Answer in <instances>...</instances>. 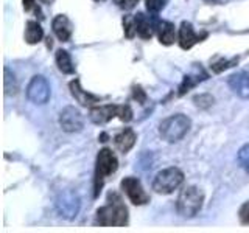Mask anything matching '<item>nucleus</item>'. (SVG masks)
Wrapping results in <instances>:
<instances>
[{
  "instance_id": "obj_1",
  "label": "nucleus",
  "mask_w": 249,
  "mask_h": 233,
  "mask_svg": "<svg viewBox=\"0 0 249 233\" xmlns=\"http://www.w3.org/2000/svg\"><path fill=\"white\" fill-rule=\"evenodd\" d=\"M107 204L97 210V224L101 227H123L128 224V208L124 207L119 193H107Z\"/></svg>"
},
{
  "instance_id": "obj_2",
  "label": "nucleus",
  "mask_w": 249,
  "mask_h": 233,
  "mask_svg": "<svg viewBox=\"0 0 249 233\" xmlns=\"http://www.w3.org/2000/svg\"><path fill=\"white\" fill-rule=\"evenodd\" d=\"M190 126H192V121L189 116L184 114H176V115L168 116V118H165L160 123L159 134L165 142L176 143L185 137Z\"/></svg>"
},
{
  "instance_id": "obj_3",
  "label": "nucleus",
  "mask_w": 249,
  "mask_h": 233,
  "mask_svg": "<svg viewBox=\"0 0 249 233\" xmlns=\"http://www.w3.org/2000/svg\"><path fill=\"white\" fill-rule=\"evenodd\" d=\"M204 202V193H202L198 186H185L181 190L176 200V210L182 217H193L198 215V212Z\"/></svg>"
},
{
  "instance_id": "obj_4",
  "label": "nucleus",
  "mask_w": 249,
  "mask_h": 233,
  "mask_svg": "<svg viewBox=\"0 0 249 233\" xmlns=\"http://www.w3.org/2000/svg\"><path fill=\"white\" fill-rule=\"evenodd\" d=\"M114 116H119L122 121H131L132 120V111L128 104L117 106V104H106L92 107L89 112V118L95 124H106L111 121Z\"/></svg>"
},
{
  "instance_id": "obj_5",
  "label": "nucleus",
  "mask_w": 249,
  "mask_h": 233,
  "mask_svg": "<svg viewBox=\"0 0 249 233\" xmlns=\"http://www.w3.org/2000/svg\"><path fill=\"white\" fill-rule=\"evenodd\" d=\"M184 182V173L176 166L159 171L153 181V190L159 194H170Z\"/></svg>"
},
{
  "instance_id": "obj_6",
  "label": "nucleus",
  "mask_w": 249,
  "mask_h": 233,
  "mask_svg": "<svg viewBox=\"0 0 249 233\" xmlns=\"http://www.w3.org/2000/svg\"><path fill=\"white\" fill-rule=\"evenodd\" d=\"M117 168H119V160H117L115 154L111 150H107V148L101 150L97 155V165H95V196H98L105 179L114 174Z\"/></svg>"
},
{
  "instance_id": "obj_7",
  "label": "nucleus",
  "mask_w": 249,
  "mask_h": 233,
  "mask_svg": "<svg viewBox=\"0 0 249 233\" xmlns=\"http://www.w3.org/2000/svg\"><path fill=\"white\" fill-rule=\"evenodd\" d=\"M58 213L66 217V219H75L78 212H80L81 200L75 190H62L58 193L56 200H54Z\"/></svg>"
},
{
  "instance_id": "obj_8",
  "label": "nucleus",
  "mask_w": 249,
  "mask_h": 233,
  "mask_svg": "<svg viewBox=\"0 0 249 233\" xmlns=\"http://www.w3.org/2000/svg\"><path fill=\"white\" fill-rule=\"evenodd\" d=\"M52 90H50V84L45 80L42 75H36L30 80L27 85V98L35 104H47L50 100Z\"/></svg>"
},
{
  "instance_id": "obj_9",
  "label": "nucleus",
  "mask_w": 249,
  "mask_h": 233,
  "mask_svg": "<svg viewBox=\"0 0 249 233\" xmlns=\"http://www.w3.org/2000/svg\"><path fill=\"white\" fill-rule=\"evenodd\" d=\"M120 185H122V190L124 191V194H126L128 199L134 205H145L150 202V196L146 194V191L143 190V186L137 177H131V176L124 177Z\"/></svg>"
},
{
  "instance_id": "obj_10",
  "label": "nucleus",
  "mask_w": 249,
  "mask_h": 233,
  "mask_svg": "<svg viewBox=\"0 0 249 233\" xmlns=\"http://www.w3.org/2000/svg\"><path fill=\"white\" fill-rule=\"evenodd\" d=\"M83 115L75 106H66L59 114V126L66 132H80L83 129Z\"/></svg>"
},
{
  "instance_id": "obj_11",
  "label": "nucleus",
  "mask_w": 249,
  "mask_h": 233,
  "mask_svg": "<svg viewBox=\"0 0 249 233\" xmlns=\"http://www.w3.org/2000/svg\"><path fill=\"white\" fill-rule=\"evenodd\" d=\"M134 22H136V30L137 34L142 39H151L154 31L158 30V19H156V14L153 16H146L143 13H137L134 16Z\"/></svg>"
},
{
  "instance_id": "obj_12",
  "label": "nucleus",
  "mask_w": 249,
  "mask_h": 233,
  "mask_svg": "<svg viewBox=\"0 0 249 233\" xmlns=\"http://www.w3.org/2000/svg\"><path fill=\"white\" fill-rule=\"evenodd\" d=\"M206 36H207L206 33H202L201 36L196 34V33H195V28H193L192 23L184 20L181 23V28H179V45H181L182 50H189L195 44L201 42Z\"/></svg>"
},
{
  "instance_id": "obj_13",
  "label": "nucleus",
  "mask_w": 249,
  "mask_h": 233,
  "mask_svg": "<svg viewBox=\"0 0 249 233\" xmlns=\"http://www.w3.org/2000/svg\"><path fill=\"white\" fill-rule=\"evenodd\" d=\"M69 87H70V92H72V95H73V98L80 103L81 106H84V107H88V106H93V104H97V103H100L101 100V97H98V95H93V93H90V92H86L84 89H81V83H80V80H73L72 83L69 84Z\"/></svg>"
},
{
  "instance_id": "obj_14",
  "label": "nucleus",
  "mask_w": 249,
  "mask_h": 233,
  "mask_svg": "<svg viewBox=\"0 0 249 233\" xmlns=\"http://www.w3.org/2000/svg\"><path fill=\"white\" fill-rule=\"evenodd\" d=\"M229 87L232 92L243 100H249V73L248 72H238L229 76Z\"/></svg>"
},
{
  "instance_id": "obj_15",
  "label": "nucleus",
  "mask_w": 249,
  "mask_h": 233,
  "mask_svg": "<svg viewBox=\"0 0 249 233\" xmlns=\"http://www.w3.org/2000/svg\"><path fill=\"white\" fill-rule=\"evenodd\" d=\"M52 28H53V33L56 34V37L61 42H67L70 41V37H72V31H73L72 22H70L69 17L64 14H59L53 19Z\"/></svg>"
},
{
  "instance_id": "obj_16",
  "label": "nucleus",
  "mask_w": 249,
  "mask_h": 233,
  "mask_svg": "<svg viewBox=\"0 0 249 233\" xmlns=\"http://www.w3.org/2000/svg\"><path fill=\"white\" fill-rule=\"evenodd\" d=\"M136 140H137L136 132L132 131L131 128H124V129H122L119 134L114 137V143H115L117 150L124 154V152H128L131 148L136 145Z\"/></svg>"
},
{
  "instance_id": "obj_17",
  "label": "nucleus",
  "mask_w": 249,
  "mask_h": 233,
  "mask_svg": "<svg viewBox=\"0 0 249 233\" xmlns=\"http://www.w3.org/2000/svg\"><path fill=\"white\" fill-rule=\"evenodd\" d=\"M158 34L159 41L163 45H171L176 41V28L175 23H171L170 20H159L158 22Z\"/></svg>"
},
{
  "instance_id": "obj_18",
  "label": "nucleus",
  "mask_w": 249,
  "mask_h": 233,
  "mask_svg": "<svg viewBox=\"0 0 249 233\" xmlns=\"http://www.w3.org/2000/svg\"><path fill=\"white\" fill-rule=\"evenodd\" d=\"M44 37V31L36 20H28L25 27V41L28 44H37Z\"/></svg>"
},
{
  "instance_id": "obj_19",
  "label": "nucleus",
  "mask_w": 249,
  "mask_h": 233,
  "mask_svg": "<svg viewBox=\"0 0 249 233\" xmlns=\"http://www.w3.org/2000/svg\"><path fill=\"white\" fill-rule=\"evenodd\" d=\"M54 59H56V66L62 73H66V75L75 73V66L72 62V58H70V54L66 50H58Z\"/></svg>"
},
{
  "instance_id": "obj_20",
  "label": "nucleus",
  "mask_w": 249,
  "mask_h": 233,
  "mask_svg": "<svg viewBox=\"0 0 249 233\" xmlns=\"http://www.w3.org/2000/svg\"><path fill=\"white\" fill-rule=\"evenodd\" d=\"M18 90H19V84L14 73H11V70L5 67V93L6 95H16Z\"/></svg>"
},
{
  "instance_id": "obj_21",
  "label": "nucleus",
  "mask_w": 249,
  "mask_h": 233,
  "mask_svg": "<svg viewBox=\"0 0 249 233\" xmlns=\"http://www.w3.org/2000/svg\"><path fill=\"white\" fill-rule=\"evenodd\" d=\"M206 80V78H199V75H185L184 80L181 83V85H179V95H184V93L189 92L192 87H195L199 81Z\"/></svg>"
},
{
  "instance_id": "obj_22",
  "label": "nucleus",
  "mask_w": 249,
  "mask_h": 233,
  "mask_svg": "<svg viewBox=\"0 0 249 233\" xmlns=\"http://www.w3.org/2000/svg\"><path fill=\"white\" fill-rule=\"evenodd\" d=\"M238 62V58H232V59H224V58H218L216 61L212 62V70L215 73H220L223 70L229 68V67H233Z\"/></svg>"
},
{
  "instance_id": "obj_23",
  "label": "nucleus",
  "mask_w": 249,
  "mask_h": 233,
  "mask_svg": "<svg viewBox=\"0 0 249 233\" xmlns=\"http://www.w3.org/2000/svg\"><path fill=\"white\" fill-rule=\"evenodd\" d=\"M123 30H124V34H126L128 39H132L137 34L134 16H124L123 17Z\"/></svg>"
},
{
  "instance_id": "obj_24",
  "label": "nucleus",
  "mask_w": 249,
  "mask_h": 233,
  "mask_svg": "<svg viewBox=\"0 0 249 233\" xmlns=\"http://www.w3.org/2000/svg\"><path fill=\"white\" fill-rule=\"evenodd\" d=\"M145 3H146V10L151 14H158L167 6L168 0H145Z\"/></svg>"
},
{
  "instance_id": "obj_25",
  "label": "nucleus",
  "mask_w": 249,
  "mask_h": 233,
  "mask_svg": "<svg viewBox=\"0 0 249 233\" xmlns=\"http://www.w3.org/2000/svg\"><path fill=\"white\" fill-rule=\"evenodd\" d=\"M238 163H240V166L249 174V143L245 145L238 151Z\"/></svg>"
},
{
  "instance_id": "obj_26",
  "label": "nucleus",
  "mask_w": 249,
  "mask_h": 233,
  "mask_svg": "<svg viewBox=\"0 0 249 233\" xmlns=\"http://www.w3.org/2000/svg\"><path fill=\"white\" fill-rule=\"evenodd\" d=\"M193 101L196 103V106L199 107H209L210 104L213 103V98L210 95H199V97H195Z\"/></svg>"
},
{
  "instance_id": "obj_27",
  "label": "nucleus",
  "mask_w": 249,
  "mask_h": 233,
  "mask_svg": "<svg viewBox=\"0 0 249 233\" xmlns=\"http://www.w3.org/2000/svg\"><path fill=\"white\" fill-rule=\"evenodd\" d=\"M132 93H134V100H137V103L145 104L146 93L142 90V87H140V85H134V87H132Z\"/></svg>"
},
{
  "instance_id": "obj_28",
  "label": "nucleus",
  "mask_w": 249,
  "mask_h": 233,
  "mask_svg": "<svg viewBox=\"0 0 249 233\" xmlns=\"http://www.w3.org/2000/svg\"><path fill=\"white\" fill-rule=\"evenodd\" d=\"M114 2L119 5L122 10H132V8L137 5L139 0H114Z\"/></svg>"
},
{
  "instance_id": "obj_29",
  "label": "nucleus",
  "mask_w": 249,
  "mask_h": 233,
  "mask_svg": "<svg viewBox=\"0 0 249 233\" xmlns=\"http://www.w3.org/2000/svg\"><path fill=\"white\" fill-rule=\"evenodd\" d=\"M240 221L243 224H249V202L243 204L240 208Z\"/></svg>"
},
{
  "instance_id": "obj_30",
  "label": "nucleus",
  "mask_w": 249,
  "mask_h": 233,
  "mask_svg": "<svg viewBox=\"0 0 249 233\" xmlns=\"http://www.w3.org/2000/svg\"><path fill=\"white\" fill-rule=\"evenodd\" d=\"M35 6H36V0H23V8H25V11L33 10Z\"/></svg>"
},
{
  "instance_id": "obj_31",
  "label": "nucleus",
  "mask_w": 249,
  "mask_h": 233,
  "mask_svg": "<svg viewBox=\"0 0 249 233\" xmlns=\"http://www.w3.org/2000/svg\"><path fill=\"white\" fill-rule=\"evenodd\" d=\"M204 2H207V3H220L221 0H204Z\"/></svg>"
},
{
  "instance_id": "obj_32",
  "label": "nucleus",
  "mask_w": 249,
  "mask_h": 233,
  "mask_svg": "<svg viewBox=\"0 0 249 233\" xmlns=\"http://www.w3.org/2000/svg\"><path fill=\"white\" fill-rule=\"evenodd\" d=\"M41 2L45 3V5H52V3L54 2V0H41Z\"/></svg>"
},
{
  "instance_id": "obj_33",
  "label": "nucleus",
  "mask_w": 249,
  "mask_h": 233,
  "mask_svg": "<svg viewBox=\"0 0 249 233\" xmlns=\"http://www.w3.org/2000/svg\"><path fill=\"white\" fill-rule=\"evenodd\" d=\"M93 2H105V0H93Z\"/></svg>"
}]
</instances>
